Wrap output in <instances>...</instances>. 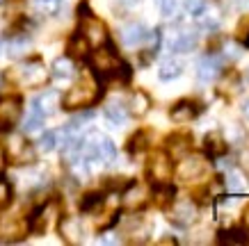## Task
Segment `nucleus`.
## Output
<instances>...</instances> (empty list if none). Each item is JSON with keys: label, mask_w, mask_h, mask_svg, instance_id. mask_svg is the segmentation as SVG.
<instances>
[{"label": "nucleus", "mask_w": 249, "mask_h": 246, "mask_svg": "<svg viewBox=\"0 0 249 246\" xmlns=\"http://www.w3.org/2000/svg\"><path fill=\"white\" fill-rule=\"evenodd\" d=\"M91 66H94V71H96V75L101 78V80L119 78V75H121V80H128L130 78L128 64H126L124 60H119L117 52H114L110 46L94 50V55H91Z\"/></svg>", "instance_id": "nucleus-1"}, {"label": "nucleus", "mask_w": 249, "mask_h": 246, "mask_svg": "<svg viewBox=\"0 0 249 246\" xmlns=\"http://www.w3.org/2000/svg\"><path fill=\"white\" fill-rule=\"evenodd\" d=\"M83 157L89 162H101V164H112L117 157V148L110 137L101 132H91L89 137L83 139Z\"/></svg>", "instance_id": "nucleus-2"}, {"label": "nucleus", "mask_w": 249, "mask_h": 246, "mask_svg": "<svg viewBox=\"0 0 249 246\" xmlns=\"http://www.w3.org/2000/svg\"><path fill=\"white\" fill-rule=\"evenodd\" d=\"M96 98H98L96 84L89 80H83V82H78V84H73V87L64 94L62 107H64V110H83V107H89V105L96 103Z\"/></svg>", "instance_id": "nucleus-3"}, {"label": "nucleus", "mask_w": 249, "mask_h": 246, "mask_svg": "<svg viewBox=\"0 0 249 246\" xmlns=\"http://www.w3.org/2000/svg\"><path fill=\"white\" fill-rule=\"evenodd\" d=\"M12 80L21 87H39L46 80V68L39 60H28L12 71Z\"/></svg>", "instance_id": "nucleus-4"}, {"label": "nucleus", "mask_w": 249, "mask_h": 246, "mask_svg": "<svg viewBox=\"0 0 249 246\" xmlns=\"http://www.w3.org/2000/svg\"><path fill=\"white\" fill-rule=\"evenodd\" d=\"M206 173H208V162H206L204 155H188L185 153L181 157L178 166H176V176L183 182H192V180L204 178Z\"/></svg>", "instance_id": "nucleus-5"}, {"label": "nucleus", "mask_w": 249, "mask_h": 246, "mask_svg": "<svg viewBox=\"0 0 249 246\" xmlns=\"http://www.w3.org/2000/svg\"><path fill=\"white\" fill-rule=\"evenodd\" d=\"M199 216V210H196V203L192 198H176V201L169 203V221L181 228H188L196 221Z\"/></svg>", "instance_id": "nucleus-6"}, {"label": "nucleus", "mask_w": 249, "mask_h": 246, "mask_svg": "<svg viewBox=\"0 0 249 246\" xmlns=\"http://www.w3.org/2000/svg\"><path fill=\"white\" fill-rule=\"evenodd\" d=\"M21 98L18 96H2L0 98V132H9L21 119Z\"/></svg>", "instance_id": "nucleus-7"}, {"label": "nucleus", "mask_w": 249, "mask_h": 246, "mask_svg": "<svg viewBox=\"0 0 249 246\" xmlns=\"http://www.w3.org/2000/svg\"><path fill=\"white\" fill-rule=\"evenodd\" d=\"M62 105V96L53 89L41 91L39 96L32 98V112L39 114V116H51V114L57 112V107Z\"/></svg>", "instance_id": "nucleus-8"}, {"label": "nucleus", "mask_w": 249, "mask_h": 246, "mask_svg": "<svg viewBox=\"0 0 249 246\" xmlns=\"http://www.w3.org/2000/svg\"><path fill=\"white\" fill-rule=\"evenodd\" d=\"M172 173H174L172 157L167 155V153H156L151 157V162H149V176H151V180L167 182V180L172 178Z\"/></svg>", "instance_id": "nucleus-9"}, {"label": "nucleus", "mask_w": 249, "mask_h": 246, "mask_svg": "<svg viewBox=\"0 0 249 246\" xmlns=\"http://www.w3.org/2000/svg\"><path fill=\"white\" fill-rule=\"evenodd\" d=\"M80 34L87 39V44L89 46H103L107 44V30L106 25L96 18H91V16H85L83 21V28H80Z\"/></svg>", "instance_id": "nucleus-10"}, {"label": "nucleus", "mask_w": 249, "mask_h": 246, "mask_svg": "<svg viewBox=\"0 0 249 246\" xmlns=\"http://www.w3.org/2000/svg\"><path fill=\"white\" fill-rule=\"evenodd\" d=\"M199 112H201V105L196 103V100L183 98V100H178V103L172 107L169 116H172L174 123H190V121H195L196 116H199Z\"/></svg>", "instance_id": "nucleus-11"}, {"label": "nucleus", "mask_w": 249, "mask_h": 246, "mask_svg": "<svg viewBox=\"0 0 249 246\" xmlns=\"http://www.w3.org/2000/svg\"><path fill=\"white\" fill-rule=\"evenodd\" d=\"M195 46H196V34L192 30H185V28H178L167 39V48L172 52H190Z\"/></svg>", "instance_id": "nucleus-12"}, {"label": "nucleus", "mask_w": 249, "mask_h": 246, "mask_svg": "<svg viewBox=\"0 0 249 246\" xmlns=\"http://www.w3.org/2000/svg\"><path fill=\"white\" fill-rule=\"evenodd\" d=\"M121 41H124V46H140L144 44V41H149L151 39V32H149V28L144 25V23H128V25H124L121 28Z\"/></svg>", "instance_id": "nucleus-13"}, {"label": "nucleus", "mask_w": 249, "mask_h": 246, "mask_svg": "<svg viewBox=\"0 0 249 246\" xmlns=\"http://www.w3.org/2000/svg\"><path fill=\"white\" fill-rule=\"evenodd\" d=\"M28 230H30V228L23 224L18 216H5L2 224H0V239H2V242H16V239H21Z\"/></svg>", "instance_id": "nucleus-14"}, {"label": "nucleus", "mask_w": 249, "mask_h": 246, "mask_svg": "<svg viewBox=\"0 0 249 246\" xmlns=\"http://www.w3.org/2000/svg\"><path fill=\"white\" fill-rule=\"evenodd\" d=\"M222 71V60H219L217 55H206L201 60L196 62V78L201 82H211L215 80Z\"/></svg>", "instance_id": "nucleus-15"}, {"label": "nucleus", "mask_w": 249, "mask_h": 246, "mask_svg": "<svg viewBox=\"0 0 249 246\" xmlns=\"http://www.w3.org/2000/svg\"><path fill=\"white\" fill-rule=\"evenodd\" d=\"M53 214H55V205L53 203H46L44 208H39L37 212H35V216L30 219V224H28V228H30L32 232H46V228H48V224L53 221Z\"/></svg>", "instance_id": "nucleus-16"}, {"label": "nucleus", "mask_w": 249, "mask_h": 246, "mask_svg": "<svg viewBox=\"0 0 249 246\" xmlns=\"http://www.w3.org/2000/svg\"><path fill=\"white\" fill-rule=\"evenodd\" d=\"M204 148L211 157H222L229 150V144L222 132H208L204 137Z\"/></svg>", "instance_id": "nucleus-17"}, {"label": "nucleus", "mask_w": 249, "mask_h": 246, "mask_svg": "<svg viewBox=\"0 0 249 246\" xmlns=\"http://www.w3.org/2000/svg\"><path fill=\"white\" fill-rule=\"evenodd\" d=\"M190 144H192V137H190V134H172V137L167 139V155L183 157L185 153H190Z\"/></svg>", "instance_id": "nucleus-18"}, {"label": "nucleus", "mask_w": 249, "mask_h": 246, "mask_svg": "<svg viewBox=\"0 0 249 246\" xmlns=\"http://www.w3.org/2000/svg\"><path fill=\"white\" fill-rule=\"evenodd\" d=\"M60 235L62 239H67L69 244H76V242H80V235H83V226H80V221L78 219H73V216H67V219H62L60 221Z\"/></svg>", "instance_id": "nucleus-19"}, {"label": "nucleus", "mask_w": 249, "mask_h": 246, "mask_svg": "<svg viewBox=\"0 0 249 246\" xmlns=\"http://www.w3.org/2000/svg\"><path fill=\"white\" fill-rule=\"evenodd\" d=\"M149 107H151V98L146 96L144 91H135V94H130V100L126 110L133 116H144V114L149 112Z\"/></svg>", "instance_id": "nucleus-20"}, {"label": "nucleus", "mask_w": 249, "mask_h": 246, "mask_svg": "<svg viewBox=\"0 0 249 246\" xmlns=\"http://www.w3.org/2000/svg\"><path fill=\"white\" fill-rule=\"evenodd\" d=\"M9 150H12V157L16 160V164H28V160L32 162L30 146L23 142L21 137H12V142H9Z\"/></svg>", "instance_id": "nucleus-21"}, {"label": "nucleus", "mask_w": 249, "mask_h": 246, "mask_svg": "<svg viewBox=\"0 0 249 246\" xmlns=\"http://www.w3.org/2000/svg\"><path fill=\"white\" fill-rule=\"evenodd\" d=\"M183 68H185V64H183L181 60H167L160 64V71H158V78L160 80H174V78H178V75L183 73Z\"/></svg>", "instance_id": "nucleus-22"}, {"label": "nucleus", "mask_w": 249, "mask_h": 246, "mask_svg": "<svg viewBox=\"0 0 249 246\" xmlns=\"http://www.w3.org/2000/svg\"><path fill=\"white\" fill-rule=\"evenodd\" d=\"M106 119L110 121L114 128H119V126L126 123V119H128V110H126L124 105H119V103H110L106 107Z\"/></svg>", "instance_id": "nucleus-23"}, {"label": "nucleus", "mask_w": 249, "mask_h": 246, "mask_svg": "<svg viewBox=\"0 0 249 246\" xmlns=\"http://www.w3.org/2000/svg\"><path fill=\"white\" fill-rule=\"evenodd\" d=\"M30 50V37L25 34H16L7 41V55L9 57H21L23 52Z\"/></svg>", "instance_id": "nucleus-24"}, {"label": "nucleus", "mask_w": 249, "mask_h": 246, "mask_svg": "<svg viewBox=\"0 0 249 246\" xmlns=\"http://www.w3.org/2000/svg\"><path fill=\"white\" fill-rule=\"evenodd\" d=\"M73 73H76V64H73L71 57L62 55V57H57V60L53 62V75L55 78H71Z\"/></svg>", "instance_id": "nucleus-25"}, {"label": "nucleus", "mask_w": 249, "mask_h": 246, "mask_svg": "<svg viewBox=\"0 0 249 246\" xmlns=\"http://www.w3.org/2000/svg\"><path fill=\"white\" fill-rule=\"evenodd\" d=\"M196 21H199V25H201V28H206V30H211V28L215 30L219 23H222V16H219L217 12H211V7L206 5L204 12H201V14H196Z\"/></svg>", "instance_id": "nucleus-26"}, {"label": "nucleus", "mask_w": 249, "mask_h": 246, "mask_svg": "<svg viewBox=\"0 0 249 246\" xmlns=\"http://www.w3.org/2000/svg\"><path fill=\"white\" fill-rule=\"evenodd\" d=\"M227 189L229 192H233V194H242V192H247V180H245V176H242L240 171H229Z\"/></svg>", "instance_id": "nucleus-27"}, {"label": "nucleus", "mask_w": 249, "mask_h": 246, "mask_svg": "<svg viewBox=\"0 0 249 246\" xmlns=\"http://www.w3.org/2000/svg\"><path fill=\"white\" fill-rule=\"evenodd\" d=\"M101 205H103V194H101V192H91V194H87L83 201H80V210H83V212H94V210L101 208Z\"/></svg>", "instance_id": "nucleus-28"}, {"label": "nucleus", "mask_w": 249, "mask_h": 246, "mask_svg": "<svg viewBox=\"0 0 249 246\" xmlns=\"http://www.w3.org/2000/svg\"><path fill=\"white\" fill-rule=\"evenodd\" d=\"M219 242H229V244H242V242H247V228H231V230L222 232Z\"/></svg>", "instance_id": "nucleus-29"}, {"label": "nucleus", "mask_w": 249, "mask_h": 246, "mask_svg": "<svg viewBox=\"0 0 249 246\" xmlns=\"http://www.w3.org/2000/svg\"><path fill=\"white\" fill-rule=\"evenodd\" d=\"M144 203V189L142 187H135L133 182H130V192L126 194V205H130V208H140Z\"/></svg>", "instance_id": "nucleus-30"}, {"label": "nucleus", "mask_w": 249, "mask_h": 246, "mask_svg": "<svg viewBox=\"0 0 249 246\" xmlns=\"http://www.w3.org/2000/svg\"><path fill=\"white\" fill-rule=\"evenodd\" d=\"M37 148L41 150V153H51L53 148H57V134L55 132H46L41 134V139H39Z\"/></svg>", "instance_id": "nucleus-31"}, {"label": "nucleus", "mask_w": 249, "mask_h": 246, "mask_svg": "<svg viewBox=\"0 0 249 246\" xmlns=\"http://www.w3.org/2000/svg\"><path fill=\"white\" fill-rule=\"evenodd\" d=\"M35 5H37V9L41 12V14L51 16V14H57V9H60V0H37Z\"/></svg>", "instance_id": "nucleus-32"}, {"label": "nucleus", "mask_w": 249, "mask_h": 246, "mask_svg": "<svg viewBox=\"0 0 249 246\" xmlns=\"http://www.w3.org/2000/svg\"><path fill=\"white\" fill-rule=\"evenodd\" d=\"M235 34H238V41H240L242 46H249V16H245V18L238 23Z\"/></svg>", "instance_id": "nucleus-33"}, {"label": "nucleus", "mask_w": 249, "mask_h": 246, "mask_svg": "<svg viewBox=\"0 0 249 246\" xmlns=\"http://www.w3.org/2000/svg\"><path fill=\"white\" fill-rule=\"evenodd\" d=\"M242 57V46L240 44H227L224 46V60H229V62H235V60H240Z\"/></svg>", "instance_id": "nucleus-34"}, {"label": "nucleus", "mask_w": 249, "mask_h": 246, "mask_svg": "<svg viewBox=\"0 0 249 246\" xmlns=\"http://www.w3.org/2000/svg\"><path fill=\"white\" fill-rule=\"evenodd\" d=\"M206 5H208L206 0H185V5H183V7H185V12H188L190 16H196V14H201V12H204Z\"/></svg>", "instance_id": "nucleus-35"}, {"label": "nucleus", "mask_w": 249, "mask_h": 246, "mask_svg": "<svg viewBox=\"0 0 249 246\" xmlns=\"http://www.w3.org/2000/svg\"><path fill=\"white\" fill-rule=\"evenodd\" d=\"M41 123H44V116H39V114L32 112V116L28 121H25V126H23V130L30 134V132H37V130H41Z\"/></svg>", "instance_id": "nucleus-36"}, {"label": "nucleus", "mask_w": 249, "mask_h": 246, "mask_svg": "<svg viewBox=\"0 0 249 246\" xmlns=\"http://www.w3.org/2000/svg\"><path fill=\"white\" fill-rule=\"evenodd\" d=\"M158 7L160 12H162V16H174V12H176V7H178V2L176 0H158Z\"/></svg>", "instance_id": "nucleus-37"}, {"label": "nucleus", "mask_w": 249, "mask_h": 246, "mask_svg": "<svg viewBox=\"0 0 249 246\" xmlns=\"http://www.w3.org/2000/svg\"><path fill=\"white\" fill-rule=\"evenodd\" d=\"M242 137H245V132H242L238 126H229V130H227V144H235V142H242Z\"/></svg>", "instance_id": "nucleus-38"}, {"label": "nucleus", "mask_w": 249, "mask_h": 246, "mask_svg": "<svg viewBox=\"0 0 249 246\" xmlns=\"http://www.w3.org/2000/svg\"><path fill=\"white\" fill-rule=\"evenodd\" d=\"M222 2H224V9H229V12H240L247 5V0H222Z\"/></svg>", "instance_id": "nucleus-39"}, {"label": "nucleus", "mask_w": 249, "mask_h": 246, "mask_svg": "<svg viewBox=\"0 0 249 246\" xmlns=\"http://www.w3.org/2000/svg\"><path fill=\"white\" fill-rule=\"evenodd\" d=\"M238 164H240V169L245 171V176H249V148H245L238 157Z\"/></svg>", "instance_id": "nucleus-40"}, {"label": "nucleus", "mask_w": 249, "mask_h": 246, "mask_svg": "<svg viewBox=\"0 0 249 246\" xmlns=\"http://www.w3.org/2000/svg\"><path fill=\"white\" fill-rule=\"evenodd\" d=\"M5 166H7V153L0 146V178H2V173H5Z\"/></svg>", "instance_id": "nucleus-41"}, {"label": "nucleus", "mask_w": 249, "mask_h": 246, "mask_svg": "<svg viewBox=\"0 0 249 246\" xmlns=\"http://www.w3.org/2000/svg\"><path fill=\"white\" fill-rule=\"evenodd\" d=\"M119 2H121V5H126V7H137L142 0H119Z\"/></svg>", "instance_id": "nucleus-42"}, {"label": "nucleus", "mask_w": 249, "mask_h": 246, "mask_svg": "<svg viewBox=\"0 0 249 246\" xmlns=\"http://www.w3.org/2000/svg\"><path fill=\"white\" fill-rule=\"evenodd\" d=\"M245 228H249V205H247V210H245Z\"/></svg>", "instance_id": "nucleus-43"}, {"label": "nucleus", "mask_w": 249, "mask_h": 246, "mask_svg": "<svg viewBox=\"0 0 249 246\" xmlns=\"http://www.w3.org/2000/svg\"><path fill=\"white\" fill-rule=\"evenodd\" d=\"M242 112H245V116H249V100L245 103V107H242Z\"/></svg>", "instance_id": "nucleus-44"}]
</instances>
